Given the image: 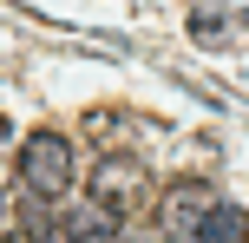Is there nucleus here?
I'll list each match as a JSON object with an SVG mask.
<instances>
[{"label":"nucleus","mask_w":249,"mask_h":243,"mask_svg":"<svg viewBox=\"0 0 249 243\" xmlns=\"http://www.w3.org/2000/svg\"><path fill=\"white\" fill-rule=\"evenodd\" d=\"M20 184H26V197H46V204H59L66 191H72V178H79V165H72V145L59 138V131H26L20 138Z\"/></svg>","instance_id":"nucleus-2"},{"label":"nucleus","mask_w":249,"mask_h":243,"mask_svg":"<svg viewBox=\"0 0 249 243\" xmlns=\"http://www.w3.org/2000/svg\"><path fill=\"white\" fill-rule=\"evenodd\" d=\"M66 243H112L118 237V224L105 217V210H92V204H79V210H66Z\"/></svg>","instance_id":"nucleus-6"},{"label":"nucleus","mask_w":249,"mask_h":243,"mask_svg":"<svg viewBox=\"0 0 249 243\" xmlns=\"http://www.w3.org/2000/svg\"><path fill=\"white\" fill-rule=\"evenodd\" d=\"M112 243H171V237H164V230H144V224H124Z\"/></svg>","instance_id":"nucleus-7"},{"label":"nucleus","mask_w":249,"mask_h":243,"mask_svg":"<svg viewBox=\"0 0 249 243\" xmlns=\"http://www.w3.org/2000/svg\"><path fill=\"white\" fill-rule=\"evenodd\" d=\"M0 243H39L33 230H20V224H13V230H0Z\"/></svg>","instance_id":"nucleus-8"},{"label":"nucleus","mask_w":249,"mask_h":243,"mask_svg":"<svg viewBox=\"0 0 249 243\" xmlns=\"http://www.w3.org/2000/svg\"><path fill=\"white\" fill-rule=\"evenodd\" d=\"M190 243H249V210H236V204H223V197H216V204L197 217Z\"/></svg>","instance_id":"nucleus-4"},{"label":"nucleus","mask_w":249,"mask_h":243,"mask_svg":"<svg viewBox=\"0 0 249 243\" xmlns=\"http://www.w3.org/2000/svg\"><path fill=\"white\" fill-rule=\"evenodd\" d=\"M216 204V191H210V184H171V191H164V237H184L190 243V230H197V217H203V210H210Z\"/></svg>","instance_id":"nucleus-3"},{"label":"nucleus","mask_w":249,"mask_h":243,"mask_svg":"<svg viewBox=\"0 0 249 243\" xmlns=\"http://www.w3.org/2000/svg\"><path fill=\"white\" fill-rule=\"evenodd\" d=\"M0 145H7V118H0Z\"/></svg>","instance_id":"nucleus-9"},{"label":"nucleus","mask_w":249,"mask_h":243,"mask_svg":"<svg viewBox=\"0 0 249 243\" xmlns=\"http://www.w3.org/2000/svg\"><path fill=\"white\" fill-rule=\"evenodd\" d=\"M0 217H7V210H0Z\"/></svg>","instance_id":"nucleus-10"},{"label":"nucleus","mask_w":249,"mask_h":243,"mask_svg":"<svg viewBox=\"0 0 249 243\" xmlns=\"http://www.w3.org/2000/svg\"><path fill=\"white\" fill-rule=\"evenodd\" d=\"M151 197H158V184H151L144 158H131V151H105L99 165H92L86 204H92V210H105V217H112L118 230L144 217V210H151Z\"/></svg>","instance_id":"nucleus-1"},{"label":"nucleus","mask_w":249,"mask_h":243,"mask_svg":"<svg viewBox=\"0 0 249 243\" xmlns=\"http://www.w3.org/2000/svg\"><path fill=\"white\" fill-rule=\"evenodd\" d=\"M243 26H249V13L236 0H197V13H190V33L197 39H230V33H243Z\"/></svg>","instance_id":"nucleus-5"}]
</instances>
